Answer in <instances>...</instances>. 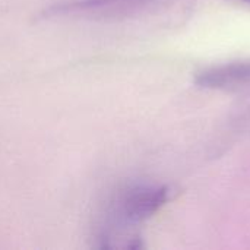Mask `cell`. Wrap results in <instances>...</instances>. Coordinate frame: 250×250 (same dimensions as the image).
<instances>
[{
    "label": "cell",
    "instance_id": "4",
    "mask_svg": "<svg viewBox=\"0 0 250 250\" xmlns=\"http://www.w3.org/2000/svg\"><path fill=\"white\" fill-rule=\"evenodd\" d=\"M248 1H250V0H248Z\"/></svg>",
    "mask_w": 250,
    "mask_h": 250
},
{
    "label": "cell",
    "instance_id": "2",
    "mask_svg": "<svg viewBox=\"0 0 250 250\" xmlns=\"http://www.w3.org/2000/svg\"><path fill=\"white\" fill-rule=\"evenodd\" d=\"M152 0H73L50 7L48 16H91V18H111L129 15Z\"/></svg>",
    "mask_w": 250,
    "mask_h": 250
},
{
    "label": "cell",
    "instance_id": "1",
    "mask_svg": "<svg viewBox=\"0 0 250 250\" xmlns=\"http://www.w3.org/2000/svg\"><path fill=\"white\" fill-rule=\"evenodd\" d=\"M166 188L136 186L119 196L111 211L113 221L120 226H133L155 214L167 201Z\"/></svg>",
    "mask_w": 250,
    "mask_h": 250
},
{
    "label": "cell",
    "instance_id": "3",
    "mask_svg": "<svg viewBox=\"0 0 250 250\" xmlns=\"http://www.w3.org/2000/svg\"><path fill=\"white\" fill-rule=\"evenodd\" d=\"M196 83L211 89H234L250 85V62L217 66L198 75Z\"/></svg>",
    "mask_w": 250,
    "mask_h": 250
}]
</instances>
